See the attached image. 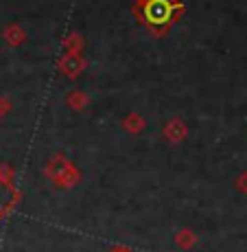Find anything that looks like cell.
I'll return each instance as SVG.
<instances>
[{
  "instance_id": "6",
  "label": "cell",
  "mask_w": 247,
  "mask_h": 252,
  "mask_svg": "<svg viewBox=\"0 0 247 252\" xmlns=\"http://www.w3.org/2000/svg\"><path fill=\"white\" fill-rule=\"evenodd\" d=\"M2 37H4V40H7L11 46H18V44H22V42H24L27 33H24L22 29L18 27V24H9V27L2 31Z\"/></svg>"
},
{
  "instance_id": "9",
  "label": "cell",
  "mask_w": 247,
  "mask_h": 252,
  "mask_svg": "<svg viewBox=\"0 0 247 252\" xmlns=\"http://www.w3.org/2000/svg\"><path fill=\"white\" fill-rule=\"evenodd\" d=\"M88 103V96L81 94L79 90L72 92L70 96H68V105H72V110H83V105Z\"/></svg>"
},
{
  "instance_id": "7",
  "label": "cell",
  "mask_w": 247,
  "mask_h": 252,
  "mask_svg": "<svg viewBox=\"0 0 247 252\" xmlns=\"http://www.w3.org/2000/svg\"><path fill=\"white\" fill-rule=\"evenodd\" d=\"M123 127L136 134V132H140V129H144V119H140L138 114H129L127 119H123Z\"/></svg>"
},
{
  "instance_id": "11",
  "label": "cell",
  "mask_w": 247,
  "mask_h": 252,
  "mask_svg": "<svg viewBox=\"0 0 247 252\" xmlns=\"http://www.w3.org/2000/svg\"><path fill=\"white\" fill-rule=\"evenodd\" d=\"M236 187H239L241 193H245L247 195V171H243L239 178H236Z\"/></svg>"
},
{
  "instance_id": "3",
  "label": "cell",
  "mask_w": 247,
  "mask_h": 252,
  "mask_svg": "<svg viewBox=\"0 0 247 252\" xmlns=\"http://www.w3.org/2000/svg\"><path fill=\"white\" fill-rule=\"evenodd\" d=\"M46 176L53 180V184L57 187H72V184L79 182V171L72 167V162H68L61 154L51 158L46 167Z\"/></svg>"
},
{
  "instance_id": "10",
  "label": "cell",
  "mask_w": 247,
  "mask_h": 252,
  "mask_svg": "<svg viewBox=\"0 0 247 252\" xmlns=\"http://www.w3.org/2000/svg\"><path fill=\"white\" fill-rule=\"evenodd\" d=\"M66 48H68V53H79V48L83 46V42H81V37L77 35V33H72V35H68L66 37Z\"/></svg>"
},
{
  "instance_id": "2",
  "label": "cell",
  "mask_w": 247,
  "mask_h": 252,
  "mask_svg": "<svg viewBox=\"0 0 247 252\" xmlns=\"http://www.w3.org/2000/svg\"><path fill=\"white\" fill-rule=\"evenodd\" d=\"M22 193L13 182V169L7 164H0V221L18 206Z\"/></svg>"
},
{
  "instance_id": "1",
  "label": "cell",
  "mask_w": 247,
  "mask_h": 252,
  "mask_svg": "<svg viewBox=\"0 0 247 252\" xmlns=\"http://www.w3.org/2000/svg\"><path fill=\"white\" fill-rule=\"evenodd\" d=\"M186 11V4L182 0H138L134 4V16L144 29L153 33V35L162 37L168 33Z\"/></svg>"
},
{
  "instance_id": "12",
  "label": "cell",
  "mask_w": 247,
  "mask_h": 252,
  "mask_svg": "<svg viewBox=\"0 0 247 252\" xmlns=\"http://www.w3.org/2000/svg\"><path fill=\"white\" fill-rule=\"evenodd\" d=\"M9 108H11V103H9L7 99H2V96H0V116L7 114V112H9Z\"/></svg>"
},
{
  "instance_id": "14",
  "label": "cell",
  "mask_w": 247,
  "mask_h": 252,
  "mask_svg": "<svg viewBox=\"0 0 247 252\" xmlns=\"http://www.w3.org/2000/svg\"><path fill=\"white\" fill-rule=\"evenodd\" d=\"M136 2H138V0H136Z\"/></svg>"
},
{
  "instance_id": "8",
  "label": "cell",
  "mask_w": 247,
  "mask_h": 252,
  "mask_svg": "<svg viewBox=\"0 0 247 252\" xmlns=\"http://www.w3.org/2000/svg\"><path fill=\"white\" fill-rule=\"evenodd\" d=\"M195 241H197V237L192 235L191 230H182V232H177V237H175V244L180 246V248H184V250L192 248V246H195Z\"/></svg>"
},
{
  "instance_id": "13",
  "label": "cell",
  "mask_w": 247,
  "mask_h": 252,
  "mask_svg": "<svg viewBox=\"0 0 247 252\" xmlns=\"http://www.w3.org/2000/svg\"><path fill=\"white\" fill-rule=\"evenodd\" d=\"M110 252H132V250H127V248H112Z\"/></svg>"
},
{
  "instance_id": "4",
  "label": "cell",
  "mask_w": 247,
  "mask_h": 252,
  "mask_svg": "<svg viewBox=\"0 0 247 252\" xmlns=\"http://www.w3.org/2000/svg\"><path fill=\"white\" fill-rule=\"evenodd\" d=\"M57 66H59V70L64 72L66 77H70L72 79V77H79V72L85 68V62L81 60L79 53H66Z\"/></svg>"
},
{
  "instance_id": "5",
  "label": "cell",
  "mask_w": 247,
  "mask_h": 252,
  "mask_svg": "<svg viewBox=\"0 0 247 252\" xmlns=\"http://www.w3.org/2000/svg\"><path fill=\"white\" fill-rule=\"evenodd\" d=\"M164 136L171 140V143H180V140L186 136V125H184L180 119L168 121L166 127H164Z\"/></svg>"
}]
</instances>
